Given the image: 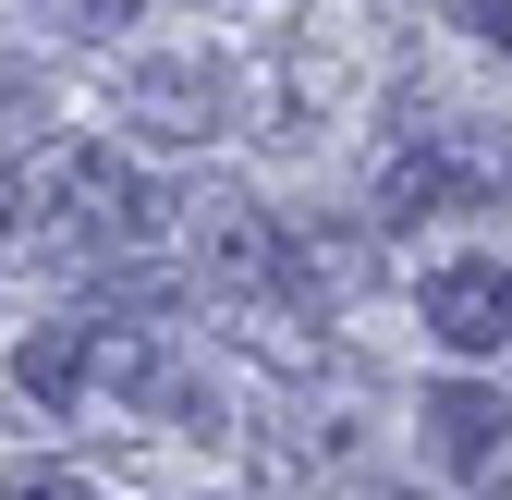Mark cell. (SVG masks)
Returning a JSON list of instances; mask_svg holds the SVG:
<instances>
[{"mask_svg":"<svg viewBox=\"0 0 512 500\" xmlns=\"http://www.w3.org/2000/svg\"><path fill=\"white\" fill-rule=\"evenodd\" d=\"M281 293L305 318H342V305L378 293V244L354 220H281Z\"/></svg>","mask_w":512,"mask_h":500,"instance_id":"cell-1","label":"cell"},{"mask_svg":"<svg viewBox=\"0 0 512 500\" xmlns=\"http://www.w3.org/2000/svg\"><path fill=\"white\" fill-rule=\"evenodd\" d=\"M427 330L452 342V354H512V269L488 257H452V269H427Z\"/></svg>","mask_w":512,"mask_h":500,"instance_id":"cell-2","label":"cell"},{"mask_svg":"<svg viewBox=\"0 0 512 500\" xmlns=\"http://www.w3.org/2000/svg\"><path fill=\"white\" fill-rule=\"evenodd\" d=\"M427 440H439V464L464 488H512V403L500 391H476V379L427 391Z\"/></svg>","mask_w":512,"mask_h":500,"instance_id":"cell-3","label":"cell"},{"mask_svg":"<svg viewBox=\"0 0 512 500\" xmlns=\"http://www.w3.org/2000/svg\"><path fill=\"white\" fill-rule=\"evenodd\" d=\"M135 122L159 147H208L220 135V110H232V86H220V61H135Z\"/></svg>","mask_w":512,"mask_h":500,"instance_id":"cell-4","label":"cell"},{"mask_svg":"<svg viewBox=\"0 0 512 500\" xmlns=\"http://www.w3.org/2000/svg\"><path fill=\"white\" fill-rule=\"evenodd\" d=\"M196 281H220V293H269V281H281V220L244 208V196H208V208H196Z\"/></svg>","mask_w":512,"mask_h":500,"instance_id":"cell-5","label":"cell"},{"mask_svg":"<svg viewBox=\"0 0 512 500\" xmlns=\"http://www.w3.org/2000/svg\"><path fill=\"white\" fill-rule=\"evenodd\" d=\"M86 379H98V330H25V342H13V391H25V403L74 415Z\"/></svg>","mask_w":512,"mask_h":500,"instance_id":"cell-6","label":"cell"},{"mask_svg":"<svg viewBox=\"0 0 512 500\" xmlns=\"http://www.w3.org/2000/svg\"><path fill=\"white\" fill-rule=\"evenodd\" d=\"M196 293V269H159V257H110L98 269V318L122 330V318H171V305Z\"/></svg>","mask_w":512,"mask_h":500,"instance_id":"cell-7","label":"cell"},{"mask_svg":"<svg viewBox=\"0 0 512 500\" xmlns=\"http://www.w3.org/2000/svg\"><path fill=\"white\" fill-rule=\"evenodd\" d=\"M37 13H61V25H74V37H122V25H135V13H147V0H37Z\"/></svg>","mask_w":512,"mask_h":500,"instance_id":"cell-8","label":"cell"},{"mask_svg":"<svg viewBox=\"0 0 512 500\" xmlns=\"http://www.w3.org/2000/svg\"><path fill=\"white\" fill-rule=\"evenodd\" d=\"M464 37H488V49L512 61V0H464Z\"/></svg>","mask_w":512,"mask_h":500,"instance_id":"cell-9","label":"cell"},{"mask_svg":"<svg viewBox=\"0 0 512 500\" xmlns=\"http://www.w3.org/2000/svg\"><path fill=\"white\" fill-rule=\"evenodd\" d=\"M13 500H98L86 476H61V464H37V476H13Z\"/></svg>","mask_w":512,"mask_h":500,"instance_id":"cell-10","label":"cell"},{"mask_svg":"<svg viewBox=\"0 0 512 500\" xmlns=\"http://www.w3.org/2000/svg\"><path fill=\"white\" fill-rule=\"evenodd\" d=\"M354 500H403V488H354Z\"/></svg>","mask_w":512,"mask_h":500,"instance_id":"cell-11","label":"cell"}]
</instances>
